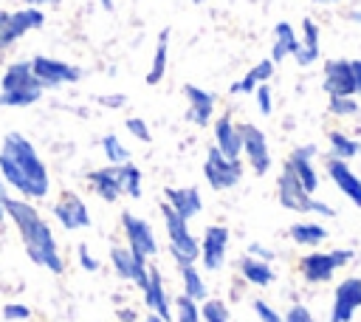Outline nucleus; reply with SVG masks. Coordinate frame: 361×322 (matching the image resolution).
<instances>
[{
  "label": "nucleus",
  "mask_w": 361,
  "mask_h": 322,
  "mask_svg": "<svg viewBox=\"0 0 361 322\" xmlns=\"http://www.w3.org/2000/svg\"><path fill=\"white\" fill-rule=\"evenodd\" d=\"M0 175L23 201H42L51 192V175L31 138L11 130L0 144Z\"/></svg>",
  "instance_id": "obj_1"
},
{
  "label": "nucleus",
  "mask_w": 361,
  "mask_h": 322,
  "mask_svg": "<svg viewBox=\"0 0 361 322\" xmlns=\"http://www.w3.org/2000/svg\"><path fill=\"white\" fill-rule=\"evenodd\" d=\"M6 217L14 223V229L20 232V240L25 246V254L34 266L51 271V274H62L65 271V260L59 254L56 237L51 232V223L39 215V209L31 201H20V198H6L3 201Z\"/></svg>",
  "instance_id": "obj_2"
},
{
  "label": "nucleus",
  "mask_w": 361,
  "mask_h": 322,
  "mask_svg": "<svg viewBox=\"0 0 361 322\" xmlns=\"http://www.w3.org/2000/svg\"><path fill=\"white\" fill-rule=\"evenodd\" d=\"M161 217H164V229H166V240H169V257L175 260V266H192L197 263V237L189 229V220H183L178 212H172L164 201H161Z\"/></svg>",
  "instance_id": "obj_3"
},
{
  "label": "nucleus",
  "mask_w": 361,
  "mask_h": 322,
  "mask_svg": "<svg viewBox=\"0 0 361 322\" xmlns=\"http://www.w3.org/2000/svg\"><path fill=\"white\" fill-rule=\"evenodd\" d=\"M322 88L327 96H361V59H327Z\"/></svg>",
  "instance_id": "obj_4"
},
{
  "label": "nucleus",
  "mask_w": 361,
  "mask_h": 322,
  "mask_svg": "<svg viewBox=\"0 0 361 322\" xmlns=\"http://www.w3.org/2000/svg\"><path fill=\"white\" fill-rule=\"evenodd\" d=\"M31 71H34V79L39 82L42 90H56V88H65V85H73L82 79L79 65H71L65 59L45 56V54H37L31 59Z\"/></svg>",
  "instance_id": "obj_5"
},
{
  "label": "nucleus",
  "mask_w": 361,
  "mask_h": 322,
  "mask_svg": "<svg viewBox=\"0 0 361 322\" xmlns=\"http://www.w3.org/2000/svg\"><path fill=\"white\" fill-rule=\"evenodd\" d=\"M203 178H206V184H209L214 192L234 189V186L243 181V161H240V158H226V155L212 144L209 153H206V161H203Z\"/></svg>",
  "instance_id": "obj_6"
},
{
  "label": "nucleus",
  "mask_w": 361,
  "mask_h": 322,
  "mask_svg": "<svg viewBox=\"0 0 361 322\" xmlns=\"http://www.w3.org/2000/svg\"><path fill=\"white\" fill-rule=\"evenodd\" d=\"M42 25H45L42 8H34V6H25L20 11L0 8V51H8L20 37H25L28 31H37Z\"/></svg>",
  "instance_id": "obj_7"
},
{
  "label": "nucleus",
  "mask_w": 361,
  "mask_h": 322,
  "mask_svg": "<svg viewBox=\"0 0 361 322\" xmlns=\"http://www.w3.org/2000/svg\"><path fill=\"white\" fill-rule=\"evenodd\" d=\"M237 127H240V138H243V158L248 161L251 172L254 175H268L271 167H274V155H271L265 133L251 121H237Z\"/></svg>",
  "instance_id": "obj_8"
},
{
  "label": "nucleus",
  "mask_w": 361,
  "mask_h": 322,
  "mask_svg": "<svg viewBox=\"0 0 361 322\" xmlns=\"http://www.w3.org/2000/svg\"><path fill=\"white\" fill-rule=\"evenodd\" d=\"M228 240H231V232L228 226L223 223H212L203 229V234L197 237V260L206 271H220L226 266V254H228Z\"/></svg>",
  "instance_id": "obj_9"
},
{
  "label": "nucleus",
  "mask_w": 361,
  "mask_h": 322,
  "mask_svg": "<svg viewBox=\"0 0 361 322\" xmlns=\"http://www.w3.org/2000/svg\"><path fill=\"white\" fill-rule=\"evenodd\" d=\"M121 232H124V240H127V249L133 254H138L141 260H152L158 254V237H155V229L133 215V212H121Z\"/></svg>",
  "instance_id": "obj_10"
},
{
  "label": "nucleus",
  "mask_w": 361,
  "mask_h": 322,
  "mask_svg": "<svg viewBox=\"0 0 361 322\" xmlns=\"http://www.w3.org/2000/svg\"><path fill=\"white\" fill-rule=\"evenodd\" d=\"M361 311V277H344L333 291L330 305V322H353V316Z\"/></svg>",
  "instance_id": "obj_11"
},
{
  "label": "nucleus",
  "mask_w": 361,
  "mask_h": 322,
  "mask_svg": "<svg viewBox=\"0 0 361 322\" xmlns=\"http://www.w3.org/2000/svg\"><path fill=\"white\" fill-rule=\"evenodd\" d=\"M54 217H56V223H59L65 232H76V229H87V226H90V209H87V203H85L76 192H71V189H65V192L56 198V203H54Z\"/></svg>",
  "instance_id": "obj_12"
},
{
  "label": "nucleus",
  "mask_w": 361,
  "mask_h": 322,
  "mask_svg": "<svg viewBox=\"0 0 361 322\" xmlns=\"http://www.w3.org/2000/svg\"><path fill=\"white\" fill-rule=\"evenodd\" d=\"M141 297H144V305L149 314L172 322V299H169V291H166V282H164V274L155 268V266H147V280L141 285Z\"/></svg>",
  "instance_id": "obj_13"
},
{
  "label": "nucleus",
  "mask_w": 361,
  "mask_h": 322,
  "mask_svg": "<svg viewBox=\"0 0 361 322\" xmlns=\"http://www.w3.org/2000/svg\"><path fill=\"white\" fill-rule=\"evenodd\" d=\"M316 144H299V147H293L290 153H288V161H285V167L296 175V181L305 186V192H316L319 189V169H316V164H313V158H316Z\"/></svg>",
  "instance_id": "obj_14"
},
{
  "label": "nucleus",
  "mask_w": 361,
  "mask_h": 322,
  "mask_svg": "<svg viewBox=\"0 0 361 322\" xmlns=\"http://www.w3.org/2000/svg\"><path fill=\"white\" fill-rule=\"evenodd\" d=\"M276 201H279V206L288 209V212L307 215L313 195L305 192V186L296 181V175H293L288 167H282V172H279V178H276Z\"/></svg>",
  "instance_id": "obj_15"
},
{
  "label": "nucleus",
  "mask_w": 361,
  "mask_h": 322,
  "mask_svg": "<svg viewBox=\"0 0 361 322\" xmlns=\"http://www.w3.org/2000/svg\"><path fill=\"white\" fill-rule=\"evenodd\" d=\"M338 271V263L333 257V251H319V249H310L307 254H302L299 260V274L305 282L310 285H324L336 277Z\"/></svg>",
  "instance_id": "obj_16"
},
{
  "label": "nucleus",
  "mask_w": 361,
  "mask_h": 322,
  "mask_svg": "<svg viewBox=\"0 0 361 322\" xmlns=\"http://www.w3.org/2000/svg\"><path fill=\"white\" fill-rule=\"evenodd\" d=\"M324 172L327 178L333 181V186L353 203L361 209V175L347 164V161H336V158H327L324 161Z\"/></svg>",
  "instance_id": "obj_17"
},
{
  "label": "nucleus",
  "mask_w": 361,
  "mask_h": 322,
  "mask_svg": "<svg viewBox=\"0 0 361 322\" xmlns=\"http://www.w3.org/2000/svg\"><path fill=\"white\" fill-rule=\"evenodd\" d=\"M183 96H186V119L197 127H209L214 119V107H217V96L200 85H183Z\"/></svg>",
  "instance_id": "obj_18"
},
{
  "label": "nucleus",
  "mask_w": 361,
  "mask_h": 322,
  "mask_svg": "<svg viewBox=\"0 0 361 322\" xmlns=\"http://www.w3.org/2000/svg\"><path fill=\"white\" fill-rule=\"evenodd\" d=\"M214 147L226 158H243V138H240V127L231 110H223L214 119Z\"/></svg>",
  "instance_id": "obj_19"
},
{
  "label": "nucleus",
  "mask_w": 361,
  "mask_h": 322,
  "mask_svg": "<svg viewBox=\"0 0 361 322\" xmlns=\"http://www.w3.org/2000/svg\"><path fill=\"white\" fill-rule=\"evenodd\" d=\"M110 266H113L116 277H121L124 282H135L138 288L147 280V260L133 254L127 246H113L110 249Z\"/></svg>",
  "instance_id": "obj_20"
},
{
  "label": "nucleus",
  "mask_w": 361,
  "mask_h": 322,
  "mask_svg": "<svg viewBox=\"0 0 361 322\" xmlns=\"http://www.w3.org/2000/svg\"><path fill=\"white\" fill-rule=\"evenodd\" d=\"M164 203L178 212L183 220H192L203 212V198L197 186H166L164 189Z\"/></svg>",
  "instance_id": "obj_21"
},
{
  "label": "nucleus",
  "mask_w": 361,
  "mask_h": 322,
  "mask_svg": "<svg viewBox=\"0 0 361 322\" xmlns=\"http://www.w3.org/2000/svg\"><path fill=\"white\" fill-rule=\"evenodd\" d=\"M299 68H307L313 62L322 59V28L316 25V20L305 17L302 20V37H299V51L293 54Z\"/></svg>",
  "instance_id": "obj_22"
},
{
  "label": "nucleus",
  "mask_w": 361,
  "mask_h": 322,
  "mask_svg": "<svg viewBox=\"0 0 361 322\" xmlns=\"http://www.w3.org/2000/svg\"><path fill=\"white\" fill-rule=\"evenodd\" d=\"M87 184L96 192V198H102L104 203H116L121 198V181H118V167L104 164L99 169L87 172Z\"/></svg>",
  "instance_id": "obj_23"
},
{
  "label": "nucleus",
  "mask_w": 361,
  "mask_h": 322,
  "mask_svg": "<svg viewBox=\"0 0 361 322\" xmlns=\"http://www.w3.org/2000/svg\"><path fill=\"white\" fill-rule=\"evenodd\" d=\"M299 51V34H296V28L290 25V23H285V20H279L276 25H274V45H271V62L274 65H279V62H285L288 56H293Z\"/></svg>",
  "instance_id": "obj_24"
},
{
  "label": "nucleus",
  "mask_w": 361,
  "mask_h": 322,
  "mask_svg": "<svg viewBox=\"0 0 361 322\" xmlns=\"http://www.w3.org/2000/svg\"><path fill=\"white\" fill-rule=\"evenodd\" d=\"M25 88H39V82L34 79L31 59H17V62H11V65L3 71L0 93H8V90H25Z\"/></svg>",
  "instance_id": "obj_25"
},
{
  "label": "nucleus",
  "mask_w": 361,
  "mask_h": 322,
  "mask_svg": "<svg viewBox=\"0 0 361 322\" xmlns=\"http://www.w3.org/2000/svg\"><path fill=\"white\" fill-rule=\"evenodd\" d=\"M327 158H336V161H353V158H358L361 155V141L358 138H353L350 133H344V130H338V127H333V130H327Z\"/></svg>",
  "instance_id": "obj_26"
},
{
  "label": "nucleus",
  "mask_w": 361,
  "mask_h": 322,
  "mask_svg": "<svg viewBox=\"0 0 361 322\" xmlns=\"http://www.w3.org/2000/svg\"><path fill=\"white\" fill-rule=\"evenodd\" d=\"M240 277L248 282V285H254V288H268L274 280H276V271H274V266L271 263H265V260H257V257H240Z\"/></svg>",
  "instance_id": "obj_27"
},
{
  "label": "nucleus",
  "mask_w": 361,
  "mask_h": 322,
  "mask_svg": "<svg viewBox=\"0 0 361 322\" xmlns=\"http://www.w3.org/2000/svg\"><path fill=\"white\" fill-rule=\"evenodd\" d=\"M288 237H290V243H296L302 249H316L327 240V226H322L316 220H299V223H290Z\"/></svg>",
  "instance_id": "obj_28"
},
{
  "label": "nucleus",
  "mask_w": 361,
  "mask_h": 322,
  "mask_svg": "<svg viewBox=\"0 0 361 322\" xmlns=\"http://www.w3.org/2000/svg\"><path fill=\"white\" fill-rule=\"evenodd\" d=\"M166 65H169V28H161L155 40L152 62L147 68V85H161V79L166 76Z\"/></svg>",
  "instance_id": "obj_29"
},
{
  "label": "nucleus",
  "mask_w": 361,
  "mask_h": 322,
  "mask_svg": "<svg viewBox=\"0 0 361 322\" xmlns=\"http://www.w3.org/2000/svg\"><path fill=\"white\" fill-rule=\"evenodd\" d=\"M178 274H180V285H183V294L195 302H203L209 299V285L200 274V268L192 263V266H178Z\"/></svg>",
  "instance_id": "obj_30"
},
{
  "label": "nucleus",
  "mask_w": 361,
  "mask_h": 322,
  "mask_svg": "<svg viewBox=\"0 0 361 322\" xmlns=\"http://www.w3.org/2000/svg\"><path fill=\"white\" fill-rule=\"evenodd\" d=\"M118 181H121V195H127L133 201H138L144 195V175L133 161L118 167Z\"/></svg>",
  "instance_id": "obj_31"
},
{
  "label": "nucleus",
  "mask_w": 361,
  "mask_h": 322,
  "mask_svg": "<svg viewBox=\"0 0 361 322\" xmlns=\"http://www.w3.org/2000/svg\"><path fill=\"white\" fill-rule=\"evenodd\" d=\"M102 155L107 158V164H113V167H121V164H127L130 161V150L124 147V141L116 136V133H107V136H102Z\"/></svg>",
  "instance_id": "obj_32"
},
{
  "label": "nucleus",
  "mask_w": 361,
  "mask_h": 322,
  "mask_svg": "<svg viewBox=\"0 0 361 322\" xmlns=\"http://www.w3.org/2000/svg\"><path fill=\"white\" fill-rule=\"evenodd\" d=\"M42 88H25V90H8L0 93V107H31L42 99Z\"/></svg>",
  "instance_id": "obj_33"
},
{
  "label": "nucleus",
  "mask_w": 361,
  "mask_h": 322,
  "mask_svg": "<svg viewBox=\"0 0 361 322\" xmlns=\"http://www.w3.org/2000/svg\"><path fill=\"white\" fill-rule=\"evenodd\" d=\"M172 319L175 322H200V302L189 299L186 294L172 299Z\"/></svg>",
  "instance_id": "obj_34"
},
{
  "label": "nucleus",
  "mask_w": 361,
  "mask_h": 322,
  "mask_svg": "<svg viewBox=\"0 0 361 322\" xmlns=\"http://www.w3.org/2000/svg\"><path fill=\"white\" fill-rule=\"evenodd\" d=\"M200 322H231V311L223 299L209 297L200 302Z\"/></svg>",
  "instance_id": "obj_35"
},
{
  "label": "nucleus",
  "mask_w": 361,
  "mask_h": 322,
  "mask_svg": "<svg viewBox=\"0 0 361 322\" xmlns=\"http://www.w3.org/2000/svg\"><path fill=\"white\" fill-rule=\"evenodd\" d=\"M358 110L361 107H358V99L355 96H327V113L336 116V119H350Z\"/></svg>",
  "instance_id": "obj_36"
},
{
  "label": "nucleus",
  "mask_w": 361,
  "mask_h": 322,
  "mask_svg": "<svg viewBox=\"0 0 361 322\" xmlns=\"http://www.w3.org/2000/svg\"><path fill=\"white\" fill-rule=\"evenodd\" d=\"M124 130L135 138V141H144V144H149L152 141V133H149V124L141 119V116H130V119H124Z\"/></svg>",
  "instance_id": "obj_37"
},
{
  "label": "nucleus",
  "mask_w": 361,
  "mask_h": 322,
  "mask_svg": "<svg viewBox=\"0 0 361 322\" xmlns=\"http://www.w3.org/2000/svg\"><path fill=\"white\" fill-rule=\"evenodd\" d=\"M251 308H254V316H257L259 322H285V314H279V311H276L271 302H265V299H254Z\"/></svg>",
  "instance_id": "obj_38"
},
{
  "label": "nucleus",
  "mask_w": 361,
  "mask_h": 322,
  "mask_svg": "<svg viewBox=\"0 0 361 322\" xmlns=\"http://www.w3.org/2000/svg\"><path fill=\"white\" fill-rule=\"evenodd\" d=\"M0 316H3L6 322H28V319H31V308L23 305V302H8V305H3Z\"/></svg>",
  "instance_id": "obj_39"
},
{
  "label": "nucleus",
  "mask_w": 361,
  "mask_h": 322,
  "mask_svg": "<svg viewBox=\"0 0 361 322\" xmlns=\"http://www.w3.org/2000/svg\"><path fill=\"white\" fill-rule=\"evenodd\" d=\"M254 99H257V110H259L262 116H271V113H274V93H271V85H257Z\"/></svg>",
  "instance_id": "obj_40"
},
{
  "label": "nucleus",
  "mask_w": 361,
  "mask_h": 322,
  "mask_svg": "<svg viewBox=\"0 0 361 322\" xmlns=\"http://www.w3.org/2000/svg\"><path fill=\"white\" fill-rule=\"evenodd\" d=\"M274 71H276V65H274L271 59H259L248 73L257 79V85H268V82H271V76H274Z\"/></svg>",
  "instance_id": "obj_41"
},
{
  "label": "nucleus",
  "mask_w": 361,
  "mask_h": 322,
  "mask_svg": "<svg viewBox=\"0 0 361 322\" xmlns=\"http://www.w3.org/2000/svg\"><path fill=\"white\" fill-rule=\"evenodd\" d=\"M257 90V79L245 71V76H240V79H234L231 85H228V93L231 96H245V93H254Z\"/></svg>",
  "instance_id": "obj_42"
},
{
  "label": "nucleus",
  "mask_w": 361,
  "mask_h": 322,
  "mask_svg": "<svg viewBox=\"0 0 361 322\" xmlns=\"http://www.w3.org/2000/svg\"><path fill=\"white\" fill-rule=\"evenodd\" d=\"M76 260H79V266H82L85 271H90V274L99 271V266H102V263L93 257V251L87 249V243H79V249H76Z\"/></svg>",
  "instance_id": "obj_43"
},
{
  "label": "nucleus",
  "mask_w": 361,
  "mask_h": 322,
  "mask_svg": "<svg viewBox=\"0 0 361 322\" xmlns=\"http://www.w3.org/2000/svg\"><path fill=\"white\" fill-rule=\"evenodd\" d=\"M285 322H316V316H313L305 305L296 302V305H290V308L285 311Z\"/></svg>",
  "instance_id": "obj_44"
},
{
  "label": "nucleus",
  "mask_w": 361,
  "mask_h": 322,
  "mask_svg": "<svg viewBox=\"0 0 361 322\" xmlns=\"http://www.w3.org/2000/svg\"><path fill=\"white\" fill-rule=\"evenodd\" d=\"M307 215H316V217H336V206H330V203H324V201H319L316 195H313V201H310V212Z\"/></svg>",
  "instance_id": "obj_45"
},
{
  "label": "nucleus",
  "mask_w": 361,
  "mask_h": 322,
  "mask_svg": "<svg viewBox=\"0 0 361 322\" xmlns=\"http://www.w3.org/2000/svg\"><path fill=\"white\" fill-rule=\"evenodd\" d=\"M245 254H248V257H257V260H265V263H274V257H276V254H274L268 246H262V243H248Z\"/></svg>",
  "instance_id": "obj_46"
},
{
  "label": "nucleus",
  "mask_w": 361,
  "mask_h": 322,
  "mask_svg": "<svg viewBox=\"0 0 361 322\" xmlns=\"http://www.w3.org/2000/svg\"><path fill=\"white\" fill-rule=\"evenodd\" d=\"M99 102H102V107H107V110H121V107L127 105V96H124V93H104V96H99Z\"/></svg>",
  "instance_id": "obj_47"
},
{
  "label": "nucleus",
  "mask_w": 361,
  "mask_h": 322,
  "mask_svg": "<svg viewBox=\"0 0 361 322\" xmlns=\"http://www.w3.org/2000/svg\"><path fill=\"white\" fill-rule=\"evenodd\" d=\"M330 251H333V257H336L338 268L350 266V263H353V257H355V251H353V249H330Z\"/></svg>",
  "instance_id": "obj_48"
},
{
  "label": "nucleus",
  "mask_w": 361,
  "mask_h": 322,
  "mask_svg": "<svg viewBox=\"0 0 361 322\" xmlns=\"http://www.w3.org/2000/svg\"><path fill=\"white\" fill-rule=\"evenodd\" d=\"M116 316H118V322H135V311L133 308H118Z\"/></svg>",
  "instance_id": "obj_49"
},
{
  "label": "nucleus",
  "mask_w": 361,
  "mask_h": 322,
  "mask_svg": "<svg viewBox=\"0 0 361 322\" xmlns=\"http://www.w3.org/2000/svg\"><path fill=\"white\" fill-rule=\"evenodd\" d=\"M8 198V186L3 184V175H0V223L6 220V209H3V201Z\"/></svg>",
  "instance_id": "obj_50"
},
{
  "label": "nucleus",
  "mask_w": 361,
  "mask_h": 322,
  "mask_svg": "<svg viewBox=\"0 0 361 322\" xmlns=\"http://www.w3.org/2000/svg\"><path fill=\"white\" fill-rule=\"evenodd\" d=\"M59 6V3H65V0H25V6H34V8H39V6Z\"/></svg>",
  "instance_id": "obj_51"
},
{
  "label": "nucleus",
  "mask_w": 361,
  "mask_h": 322,
  "mask_svg": "<svg viewBox=\"0 0 361 322\" xmlns=\"http://www.w3.org/2000/svg\"><path fill=\"white\" fill-rule=\"evenodd\" d=\"M347 20H350V23H355V25L361 28V11H355V8H353V11L347 14Z\"/></svg>",
  "instance_id": "obj_52"
},
{
  "label": "nucleus",
  "mask_w": 361,
  "mask_h": 322,
  "mask_svg": "<svg viewBox=\"0 0 361 322\" xmlns=\"http://www.w3.org/2000/svg\"><path fill=\"white\" fill-rule=\"evenodd\" d=\"M99 3H102L104 11H113V0H99Z\"/></svg>",
  "instance_id": "obj_53"
},
{
  "label": "nucleus",
  "mask_w": 361,
  "mask_h": 322,
  "mask_svg": "<svg viewBox=\"0 0 361 322\" xmlns=\"http://www.w3.org/2000/svg\"><path fill=\"white\" fill-rule=\"evenodd\" d=\"M144 322H166V319H161V316H155V314H147V319Z\"/></svg>",
  "instance_id": "obj_54"
},
{
  "label": "nucleus",
  "mask_w": 361,
  "mask_h": 322,
  "mask_svg": "<svg viewBox=\"0 0 361 322\" xmlns=\"http://www.w3.org/2000/svg\"><path fill=\"white\" fill-rule=\"evenodd\" d=\"M313 3H322V6H327V3H338V0H313Z\"/></svg>",
  "instance_id": "obj_55"
},
{
  "label": "nucleus",
  "mask_w": 361,
  "mask_h": 322,
  "mask_svg": "<svg viewBox=\"0 0 361 322\" xmlns=\"http://www.w3.org/2000/svg\"><path fill=\"white\" fill-rule=\"evenodd\" d=\"M195 3H206V0H195Z\"/></svg>",
  "instance_id": "obj_56"
}]
</instances>
